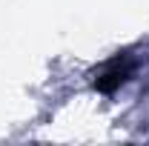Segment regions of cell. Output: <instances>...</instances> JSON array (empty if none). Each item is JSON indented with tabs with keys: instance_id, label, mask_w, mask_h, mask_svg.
<instances>
[{
	"instance_id": "1",
	"label": "cell",
	"mask_w": 149,
	"mask_h": 146,
	"mask_svg": "<svg viewBox=\"0 0 149 146\" xmlns=\"http://www.w3.org/2000/svg\"><path fill=\"white\" fill-rule=\"evenodd\" d=\"M126 74H129V66L120 63V60H115V63H109V66L100 72V77L95 80V86H97L100 92H115L123 80H126Z\"/></svg>"
}]
</instances>
